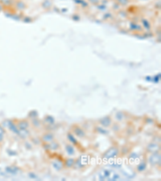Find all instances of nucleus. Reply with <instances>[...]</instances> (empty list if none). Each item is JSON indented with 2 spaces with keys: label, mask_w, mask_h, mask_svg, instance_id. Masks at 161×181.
<instances>
[{
  "label": "nucleus",
  "mask_w": 161,
  "mask_h": 181,
  "mask_svg": "<svg viewBox=\"0 0 161 181\" xmlns=\"http://www.w3.org/2000/svg\"><path fill=\"white\" fill-rule=\"evenodd\" d=\"M118 154H119V150H118L117 148H115V147H111L105 153L104 157L106 158V159H113V158L116 157L118 155Z\"/></svg>",
  "instance_id": "f257e3e1"
},
{
  "label": "nucleus",
  "mask_w": 161,
  "mask_h": 181,
  "mask_svg": "<svg viewBox=\"0 0 161 181\" xmlns=\"http://www.w3.org/2000/svg\"><path fill=\"white\" fill-rule=\"evenodd\" d=\"M149 162L151 164H152V165L158 164V163H160V155L157 154L156 152L153 153V155H152V156L150 157Z\"/></svg>",
  "instance_id": "f03ea898"
},
{
  "label": "nucleus",
  "mask_w": 161,
  "mask_h": 181,
  "mask_svg": "<svg viewBox=\"0 0 161 181\" xmlns=\"http://www.w3.org/2000/svg\"><path fill=\"white\" fill-rule=\"evenodd\" d=\"M73 133L75 134V135H77V137H80V138L85 137V132L79 126H76L74 128V129H73Z\"/></svg>",
  "instance_id": "7ed1b4c3"
},
{
  "label": "nucleus",
  "mask_w": 161,
  "mask_h": 181,
  "mask_svg": "<svg viewBox=\"0 0 161 181\" xmlns=\"http://www.w3.org/2000/svg\"><path fill=\"white\" fill-rule=\"evenodd\" d=\"M147 150L151 153H155L158 152V150H160V147L155 143H151V144L147 146Z\"/></svg>",
  "instance_id": "20e7f679"
},
{
  "label": "nucleus",
  "mask_w": 161,
  "mask_h": 181,
  "mask_svg": "<svg viewBox=\"0 0 161 181\" xmlns=\"http://www.w3.org/2000/svg\"><path fill=\"white\" fill-rule=\"evenodd\" d=\"M42 139L44 142L48 143V142H51L52 141H53L54 136H53V134H51V133H46V134H44V135H43Z\"/></svg>",
  "instance_id": "39448f33"
},
{
  "label": "nucleus",
  "mask_w": 161,
  "mask_h": 181,
  "mask_svg": "<svg viewBox=\"0 0 161 181\" xmlns=\"http://www.w3.org/2000/svg\"><path fill=\"white\" fill-rule=\"evenodd\" d=\"M100 123L102 124L104 127H108L110 126V124H111V119H110V117H105L100 120Z\"/></svg>",
  "instance_id": "423d86ee"
},
{
  "label": "nucleus",
  "mask_w": 161,
  "mask_h": 181,
  "mask_svg": "<svg viewBox=\"0 0 161 181\" xmlns=\"http://www.w3.org/2000/svg\"><path fill=\"white\" fill-rule=\"evenodd\" d=\"M18 135H19V136L21 137L22 139H26V138L28 137L29 132L27 131V129H23V130L19 129Z\"/></svg>",
  "instance_id": "0eeeda50"
},
{
  "label": "nucleus",
  "mask_w": 161,
  "mask_h": 181,
  "mask_svg": "<svg viewBox=\"0 0 161 181\" xmlns=\"http://www.w3.org/2000/svg\"><path fill=\"white\" fill-rule=\"evenodd\" d=\"M8 126H9L10 130H11V131H13V132L15 133V134H19V129H18V128H17V126L14 124L13 122H8Z\"/></svg>",
  "instance_id": "6e6552de"
},
{
  "label": "nucleus",
  "mask_w": 161,
  "mask_h": 181,
  "mask_svg": "<svg viewBox=\"0 0 161 181\" xmlns=\"http://www.w3.org/2000/svg\"><path fill=\"white\" fill-rule=\"evenodd\" d=\"M65 150H66V152L68 153V155H74L75 153V150H74V147H72V145H66V147H65Z\"/></svg>",
  "instance_id": "1a4fd4ad"
},
{
  "label": "nucleus",
  "mask_w": 161,
  "mask_h": 181,
  "mask_svg": "<svg viewBox=\"0 0 161 181\" xmlns=\"http://www.w3.org/2000/svg\"><path fill=\"white\" fill-rule=\"evenodd\" d=\"M19 129H27V127L29 126V123L27 122V121H21L20 122H19L18 124Z\"/></svg>",
  "instance_id": "9d476101"
},
{
  "label": "nucleus",
  "mask_w": 161,
  "mask_h": 181,
  "mask_svg": "<svg viewBox=\"0 0 161 181\" xmlns=\"http://www.w3.org/2000/svg\"><path fill=\"white\" fill-rule=\"evenodd\" d=\"M59 143L57 142H55V141H52L50 142V144L48 145V149H52V150H57L59 148Z\"/></svg>",
  "instance_id": "9b49d317"
},
{
  "label": "nucleus",
  "mask_w": 161,
  "mask_h": 181,
  "mask_svg": "<svg viewBox=\"0 0 161 181\" xmlns=\"http://www.w3.org/2000/svg\"><path fill=\"white\" fill-rule=\"evenodd\" d=\"M74 163H75V160L73 159H69L65 161V167H71L72 166L74 165Z\"/></svg>",
  "instance_id": "f8f14e48"
},
{
  "label": "nucleus",
  "mask_w": 161,
  "mask_h": 181,
  "mask_svg": "<svg viewBox=\"0 0 161 181\" xmlns=\"http://www.w3.org/2000/svg\"><path fill=\"white\" fill-rule=\"evenodd\" d=\"M68 139H69V140L72 143H73V144H75V145L77 144V139L74 138V135H72V134H68Z\"/></svg>",
  "instance_id": "ddd939ff"
},
{
  "label": "nucleus",
  "mask_w": 161,
  "mask_h": 181,
  "mask_svg": "<svg viewBox=\"0 0 161 181\" xmlns=\"http://www.w3.org/2000/svg\"><path fill=\"white\" fill-rule=\"evenodd\" d=\"M53 167H54L55 169L60 170L62 168V163H60L59 161H55V163H53Z\"/></svg>",
  "instance_id": "4468645a"
},
{
  "label": "nucleus",
  "mask_w": 161,
  "mask_h": 181,
  "mask_svg": "<svg viewBox=\"0 0 161 181\" xmlns=\"http://www.w3.org/2000/svg\"><path fill=\"white\" fill-rule=\"evenodd\" d=\"M145 168H146V163L144 162H142L139 166H138V170H139V172H143V170H145Z\"/></svg>",
  "instance_id": "2eb2a0df"
},
{
  "label": "nucleus",
  "mask_w": 161,
  "mask_h": 181,
  "mask_svg": "<svg viewBox=\"0 0 161 181\" xmlns=\"http://www.w3.org/2000/svg\"><path fill=\"white\" fill-rule=\"evenodd\" d=\"M0 134H2V135L4 134V130L1 126H0Z\"/></svg>",
  "instance_id": "dca6fc26"
},
{
  "label": "nucleus",
  "mask_w": 161,
  "mask_h": 181,
  "mask_svg": "<svg viewBox=\"0 0 161 181\" xmlns=\"http://www.w3.org/2000/svg\"><path fill=\"white\" fill-rule=\"evenodd\" d=\"M2 139H3V135H2V134H0V142H2Z\"/></svg>",
  "instance_id": "f3484780"
}]
</instances>
